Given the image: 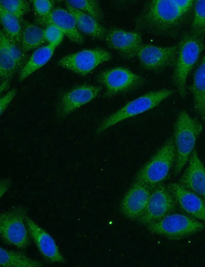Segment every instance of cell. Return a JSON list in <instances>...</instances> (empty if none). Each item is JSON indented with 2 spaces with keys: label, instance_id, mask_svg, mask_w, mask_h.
Instances as JSON below:
<instances>
[{
  "label": "cell",
  "instance_id": "6da1fadb",
  "mask_svg": "<svg viewBox=\"0 0 205 267\" xmlns=\"http://www.w3.org/2000/svg\"><path fill=\"white\" fill-rule=\"evenodd\" d=\"M194 0H151L135 19L136 28L148 33L175 37L193 11Z\"/></svg>",
  "mask_w": 205,
  "mask_h": 267
},
{
  "label": "cell",
  "instance_id": "7a4b0ae2",
  "mask_svg": "<svg viewBox=\"0 0 205 267\" xmlns=\"http://www.w3.org/2000/svg\"><path fill=\"white\" fill-rule=\"evenodd\" d=\"M178 45L172 80L179 96L184 98L187 94V78L204 49V36L190 31L182 35Z\"/></svg>",
  "mask_w": 205,
  "mask_h": 267
},
{
  "label": "cell",
  "instance_id": "3957f363",
  "mask_svg": "<svg viewBox=\"0 0 205 267\" xmlns=\"http://www.w3.org/2000/svg\"><path fill=\"white\" fill-rule=\"evenodd\" d=\"M203 129L202 124L186 110L177 116L173 132L176 158L174 173L176 176L184 167L195 149L196 141Z\"/></svg>",
  "mask_w": 205,
  "mask_h": 267
},
{
  "label": "cell",
  "instance_id": "277c9868",
  "mask_svg": "<svg viewBox=\"0 0 205 267\" xmlns=\"http://www.w3.org/2000/svg\"><path fill=\"white\" fill-rule=\"evenodd\" d=\"M175 158V144L171 137L140 168L135 181L145 183L152 189L167 178Z\"/></svg>",
  "mask_w": 205,
  "mask_h": 267
},
{
  "label": "cell",
  "instance_id": "5b68a950",
  "mask_svg": "<svg viewBox=\"0 0 205 267\" xmlns=\"http://www.w3.org/2000/svg\"><path fill=\"white\" fill-rule=\"evenodd\" d=\"M174 93L170 89L148 92L127 104L102 121L96 130L99 134L118 123L151 110Z\"/></svg>",
  "mask_w": 205,
  "mask_h": 267
},
{
  "label": "cell",
  "instance_id": "8992f818",
  "mask_svg": "<svg viewBox=\"0 0 205 267\" xmlns=\"http://www.w3.org/2000/svg\"><path fill=\"white\" fill-rule=\"evenodd\" d=\"M27 209L20 205L14 206L0 214V234L6 243L18 249H26L30 244L26 223Z\"/></svg>",
  "mask_w": 205,
  "mask_h": 267
},
{
  "label": "cell",
  "instance_id": "52a82bcc",
  "mask_svg": "<svg viewBox=\"0 0 205 267\" xmlns=\"http://www.w3.org/2000/svg\"><path fill=\"white\" fill-rule=\"evenodd\" d=\"M204 227L205 224L196 219L181 214H170L146 225L151 233L172 240L183 239L201 231Z\"/></svg>",
  "mask_w": 205,
  "mask_h": 267
},
{
  "label": "cell",
  "instance_id": "ba28073f",
  "mask_svg": "<svg viewBox=\"0 0 205 267\" xmlns=\"http://www.w3.org/2000/svg\"><path fill=\"white\" fill-rule=\"evenodd\" d=\"M97 81L105 87V98L135 90L142 86L145 82L143 77L124 67L101 71L97 75Z\"/></svg>",
  "mask_w": 205,
  "mask_h": 267
},
{
  "label": "cell",
  "instance_id": "9c48e42d",
  "mask_svg": "<svg viewBox=\"0 0 205 267\" xmlns=\"http://www.w3.org/2000/svg\"><path fill=\"white\" fill-rule=\"evenodd\" d=\"M112 57L110 52L103 49H84L63 57L57 64L77 74L86 75Z\"/></svg>",
  "mask_w": 205,
  "mask_h": 267
},
{
  "label": "cell",
  "instance_id": "30bf717a",
  "mask_svg": "<svg viewBox=\"0 0 205 267\" xmlns=\"http://www.w3.org/2000/svg\"><path fill=\"white\" fill-rule=\"evenodd\" d=\"M178 45L157 46L141 44L136 52V56L145 69L159 72L175 64Z\"/></svg>",
  "mask_w": 205,
  "mask_h": 267
},
{
  "label": "cell",
  "instance_id": "8fae6325",
  "mask_svg": "<svg viewBox=\"0 0 205 267\" xmlns=\"http://www.w3.org/2000/svg\"><path fill=\"white\" fill-rule=\"evenodd\" d=\"M176 202L168 187L162 185L153 188L147 206L138 221L146 226L171 214Z\"/></svg>",
  "mask_w": 205,
  "mask_h": 267
},
{
  "label": "cell",
  "instance_id": "7c38bea8",
  "mask_svg": "<svg viewBox=\"0 0 205 267\" xmlns=\"http://www.w3.org/2000/svg\"><path fill=\"white\" fill-rule=\"evenodd\" d=\"M102 87L89 84L76 86L65 92L57 106L58 116L60 118L67 117L76 109L97 97Z\"/></svg>",
  "mask_w": 205,
  "mask_h": 267
},
{
  "label": "cell",
  "instance_id": "4fadbf2b",
  "mask_svg": "<svg viewBox=\"0 0 205 267\" xmlns=\"http://www.w3.org/2000/svg\"><path fill=\"white\" fill-rule=\"evenodd\" d=\"M151 191L148 185L135 181L121 201L122 214L129 219L138 220L147 206Z\"/></svg>",
  "mask_w": 205,
  "mask_h": 267
},
{
  "label": "cell",
  "instance_id": "5bb4252c",
  "mask_svg": "<svg viewBox=\"0 0 205 267\" xmlns=\"http://www.w3.org/2000/svg\"><path fill=\"white\" fill-rule=\"evenodd\" d=\"M26 223L30 236L42 256L51 263H64L65 260L51 235L28 215Z\"/></svg>",
  "mask_w": 205,
  "mask_h": 267
},
{
  "label": "cell",
  "instance_id": "9a60e30c",
  "mask_svg": "<svg viewBox=\"0 0 205 267\" xmlns=\"http://www.w3.org/2000/svg\"><path fill=\"white\" fill-rule=\"evenodd\" d=\"M104 39L110 48L118 51L127 59L135 57L137 50L142 44L139 32L118 28L107 31Z\"/></svg>",
  "mask_w": 205,
  "mask_h": 267
},
{
  "label": "cell",
  "instance_id": "2e32d148",
  "mask_svg": "<svg viewBox=\"0 0 205 267\" xmlns=\"http://www.w3.org/2000/svg\"><path fill=\"white\" fill-rule=\"evenodd\" d=\"M167 187L176 204L183 211L191 217L205 222V201L201 197L179 183H171Z\"/></svg>",
  "mask_w": 205,
  "mask_h": 267
},
{
  "label": "cell",
  "instance_id": "e0dca14e",
  "mask_svg": "<svg viewBox=\"0 0 205 267\" xmlns=\"http://www.w3.org/2000/svg\"><path fill=\"white\" fill-rule=\"evenodd\" d=\"M179 183L195 193L205 201V166L195 149Z\"/></svg>",
  "mask_w": 205,
  "mask_h": 267
},
{
  "label": "cell",
  "instance_id": "ac0fdd59",
  "mask_svg": "<svg viewBox=\"0 0 205 267\" xmlns=\"http://www.w3.org/2000/svg\"><path fill=\"white\" fill-rule=\"evenodd\" d=\"M42 24L47 26L52 24L58 27L72 42L84 43L85 39L77 28L74 17L67 10L63 8H54Z\"/></svg>",
  "mask_w": 205,
  "mask_h": 267
},
{
  "label": "cell",
  "instance_id": "d6986e66",
  "mask_svg": "<svg viewBox=\"0 0 205 267\" xmlns=\"http://www.w3.org/2000/svg\"><path fill=\"white\" fill-rule=\"evenodd\" d=\"M189 89L193 96L194 109L205 124V54L195 71Z\"/></svg>",
  "mask_w": 205,
  "mask_h": 267
},
{
  "label": "cell",
  "instance_id": "ffe728a7",
  "mask_svg": "<svg viewBox=\"0 0 205 267\" xmlns=\"http://www.w3.org/2000/svg\"><path fill=\"white\" fill-rule=\"evenodd\" d=\"M67 9L75 18L79 31L95 39L104 38L107 30L99 22L90 15L77 10L67 4Z\"/></svg>",
  "mask_w": 205,
  "mask_h": 267
},
{
  "label": "cell",
  "instance_id": "44dd1931",
  "mask_svg": "<svg viewBox=\"0 0 205 267\" xmlns=\"http://www.w3.org/2000/svg\"><path fill=\"white\" fill-rule=\"evenodd\" d=\"M56 47L48 44L37 48L22 68L19 73V81H23L45 65L53 56Z\"/></svg>",
  "mask_w": 205,
  "mask_h": 267
},
{
  "label": "cell",
  "instance_id": "7402d4cb",
  "mask_svg": "<svg viewBox=\"0 0 205 267\" xmlns=\"http://www.w3.org/2000/svg\"><path fill=\"white\" fill-rule=\"evenodd\" d=\"M22 24L20 46L25 52L39 47L45 42L43 29L27 21H24Z\"/></svg>",
  "mask_w": 205,
  "mask_h": 267
},
{
  "label": "cell",
  "instance_id": "603a6c76",
  "mask_svg": "<svg viewBox=\"0 0 205 267\" xmlns=\"http://www.w3.org/2000/svg\"><path fill=\"white\" fill-rule=\"evenodd\" d=\"M0 266L3 267H40L44 264L22 252L9 251L1 247Z\"/></svg>",
  "mask_w": 205,
  "mask_h": 267
},
{
  "label": "cell",
  "instance_id": "cb8c5ba5",
  "mask_svg": "<svg viewBox=\"0 0 205 267\" xmlns=\"http://www.w3.org/2000/svg\"><path fill=\"white\" fill-rule=\"evenodd\" d=\"M0 16L4 32L11 40L20 46L22 32L20 22L1 5Z\"/></svg>",
  "mask_w": 205,
  "mask_h": 267
},
{
  "label": "cell",
  "instance_id": "d4e9b609",
  "mask_svg": "<svg viewBox=\"0 0 205 267\" xmlns=\"http://www.w3.org/2000/svg\"><path fill=\"white\" fill-rule=\"evenodd\" d=\"M65 3L90 15L98 22L103 19V12L97 1L68 0L65 1Z\"/></svg>",
  "mask_w": 205,
  "mask_h": 267
},
{
  "label": "cell",
  "instance_id": "484cf974",
  "mask_svg": "<svg viewBox=\"0 0 205 267\" xmlns=\"http://www.w3.org/2000/svg\"><path fill=\"white\" fill-rule=\"evenodd\" d=\"M18 68L15 60L9 54L4 46L0 43V75L2 82L11 81Z\"/></svg>",
  "mask_w": 205,
  "mask_h": 267
},
{
  "label": "cell",
  "instance_id": "4316f807",
  "mask_svg": "<svg viewBox=\"0 0 205 267\" xmlns=\"http://www.w3.org/2000/svg\"><path fill=\"white\" fill-rule=\"evenodd\" d=\"M190 31L198 35H205V0L195 1Z\"/></svg>",
  "mask_w": 205,
  "mask_h": 267
},
{
  "label": "cell",
  "instance_id": "83f0119b",
  "mask_svg": "<svg viewBox=\"0 0 205 267\" xmlns=\"http://www.w3.org/2000/svg\"><path fill=\"white\" fill-rule=\"evenodd\" d=\"M0 43L15 60L18 67H21L26 59L25 52L21 46L11 40L3 30L1 31Z\"/></svg>",
  "mask_w": 205,
  "mask_h": 267
},
{
  "label": "cell",
  "instance_id": "f1b7e54d",
  "mask_svg": "<svg viewBox=\"0 0 205 267\" xmlns=\"http://www.w3.org/2000/svg\"><path fill=\"white\" fill-rule=\"evenodd\" d=\"M0 5L22 23L24 15L30 10L28 2L24 0H1Z\"/></svg>",
  "mask_w": 205,
  "mask_h": 267
},
{
  "label": "cell",
  "instance_id": "f546056e",
  "mask_svg": "<svg viewBox=\"0 0 205 267\" xmlns=\"http://www.w3.org/2000/svg\"><path fill=\"white\" fill-rule=\"evenodd\" d=\"M64 35L63 31L54 24L48 25L44 29L46 41L48 42L49 44L56 47L61 42Z\"/></svg>",
  "mask_w": 205,
  "mask_h": 267
},
{
  "label": "cell",
  "instance_id": "4dcf8cb0",
  "mask_svg": "<svg viewBox=\"0 0 205 267\" xmlns=\"http://www.w3.org/2000/svg\"><path fill=\"white\" fill-rule=\"evenodd\" d=\"M32 2L35 11L39 18V22L42 23L54 9V1L34 0Z\"/></svg>",
  "mask_w": 205,
  "mask_h": 267
},
{
  "label": "cell",
  "instance_id": "1f68e13d",
  "mask_svg": "<svg viewBox=\"0 0 205 267\" xmlns=\"http://www.w3.org/2000/svg\"><path fill=\"white\" fill-rule=\"evenodd\" d=\"M17 91V90L16 88H13L1 97L0 100L1 115L3 114L10 103L15 97Z\"/></svg>",
  "mask_w": 205,
  "mask_h": 267
},
{
  "label": "cell",
  "instance_id": "d6a6232c",
  "mask_svg": "<svg viewBox=\"0 0 205 267\" xmlns=\"http://www.w3.org/2000/svg\"><path fill=\"white\" fill-rule=\"evenodd\" d=\"M10 186L9 180L5 179L1 182V197L7 191Z\"/></svg>",
  "mask_w": 205,
  "mask_h": 267
},
{
  "label": "cell",
  "instance_id": "836d02e7",
  "mask_svg": "<svg viewBox=\"0 0 205 267\" xmlns=\"http://www.w3.org/2000/svg\"><path fill=\"white\" fill-rule=\"evenodd\" d=\"M10 81H2L1 84V93H2L3 92L5 91L9 88L10 86Z\"/></svg>",
  "mask_w": 205,
  "mask_h": 267
}]
</instances>
